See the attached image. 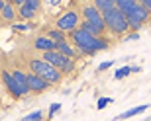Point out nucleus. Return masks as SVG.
<instances>
[{
  "instance_id": "a878e982",
  "label": "nucleus",
  "mask_w": 151,
  "mask_h": 121,
  "mask_svg": "<svg viewBox=\"0 0 151 121\" xmlns=\"http://www.w3.org/2000/svg\"><path fill=\"white\" fill-rule=\"evenodd\" d=\"M4 6H6V2H4V0H0V10H2Z\"/></svg>"
},
{
  "instance_id": "b1692460",
  "label": "nucleus",
  "mask_w": 151,
  "mask_h": 121,
  "mask_svg": "<svg viewBox=\"0 0 151 121\" xmlns=\"http://www.w3.org/2000/svg\"><path fill=\"white\" fill-rule=\"evenodd\" d=\"M141 6H143L147 12H151V0H143V2H141Z\"/></svg>"
},
{
  "instance_id": "2eb2a0df",
  "label": "nucleus",
  "mask_w": 151,
  "mask_h": 121,
  "mask_svg": "<svg viewBox=\"0 0 151 121\" xmlns=\"http://www.w3.org/2000/svg\"><path fill=\"white\" fill-rule=\"evenodd\" d=\"M55 51H57V53H61L63 57L71 59V60L75 59V55H77V53H75V49L67 43V41H63V43H57V49H55Z\"/></svg>"
},
{
  "instance_id": "ddd939ff",
  "label": "nucleus",
  "mask_w": 151,
  "mask_h": 121,
  "mask_svg": "<svg viewBox=\"0 0 151 121\" xmlns=\"http://www.w3.org/2000/svg\"><path fill=\"white\" fill-rule=\"evenodd\" d=\"M0 18L4 20V22H14L18 18L16 10H14V6H12V2H6V6L0 10Z\"/></svg>"
},
{
  "instance_id": "39448f33",
  "label": "nucleus",
  "mask_w": 151,
  "mask_h": 121,
  "mask_svg": "<svg viewBox=\"0 0 151 121\" xmlns=\"http://www.w3.org/2000/svg\"><path fill=\"white\" fill-rule=\"evenodd\" d=\"M147 18H149V12L141 6V2H135V6L132 10L126 14V20H128V28L132 29H139L143 23L147 22Z\"/></svg>"
},
{
  "instance_id": "423d86ee",
  "label": "nucleus",
  "mask_w": 151,
  "mask_h": 121,
  "mask_svg": "<svg viewBox=\"0 0 151 121\" xmlns=\"http://www.w3.org/2000/svg\"><path fill=\"white\" fill-rule=\"evenodd\" d=\"M83 16L84 20L83 22L90 23L92 28L98 29V33H104V29H106V26H104V20H102V14L98 10H96L92 4H84L83 6Z\"/></svg>"
},
{
  "instance_id": "aec40b11",
  "label": "nucleus",
  "mask_w": 151,
  "mask_h": 121,
  "mask_svg": "<svg viewBox=\"0 0 151 121\" xmlns=\"http://www.w3.org/2000/svg\"><path fill=\"white\" fill-rule=\"evenodd\" d=\"M112 102H114V98H100L98 104H96V107H98V110H104V107H106L108 104H112Z\"/></svg>"
},
{
  "instance_id": "6ab92c4d",
  "label": "nucleus",
  "mask_w": 151,
  "mask_h": 121,
  "mask_svg": "<svg viewBox=\"0 0 151 121\" xmlns=\"http://www.w3.org/2000/svg\"><path fill=\"white\" fill-rule=\"evenodd\" d=\"M20 121H41V111H37V110H35L34 113H29V115L22 117Z\"/></svg>"
},
{
  "instance_id": "7ed1b4c3",
  "label": "nucleus",
  "mask_w": 151,
  "mask_h": 121,
  "mask_svg": "<svg viewBox=\"0 0 151 121\" xmlns=\"http://www.w3.org/2000/svg\"><path fill=\"white\" fill-rule=\"evenodd\" d=\"M102 20H104V26H106V29H110L112 33H118V35H122V33L128 31V20H126V16H124L122 12L118 10V8H114V10L106 12V14H102Z\"/></svg>"
},
{
  "instance_id": "412c9836",
  "label": "nucleus",
  "mask_w": 151,
  "mask_h": 121,
  "mask_svg": "<svg viewBox=\"0 0 151 121\" xmlns=\"http://www.w3.org/2000/svg\"><path fill=\"white\" fill-rule=\"evenodd\" d=\"M12 29H14V31H28V29H32V26H29V23H14Z\"/></svg>"
},
{
  "instance_id": "f3484780",
  "label": "nucleus",
  "mask_w": 151,
  "mask_h": 121,
  "mask_svg": "<svg viewBox=\"0 0 151 121\" xmlns=\"http://www.w3.org/2000/svg\"><path fill=\"white\" fill-rule=\"evenodd\" d=\"M45 37H47V39H51L53 43H63V41H67V39H65V33H63V31H59V29H51V31L47 33Z\"/></svg>"
},
{
  "instance_id": "f257e3e1",
  "label": "nucleus",
  "mask_w": 151,
  "mask_h": 121,
  "mask_svg": "<svg viewBox=\"0 0 151 121\" xmlns=\"http://www.w3.org/2000/svg\"><path fill=\"white\" fill-rule=\"evenodd\" d=\"M71 39H73V43L77 45V49L81 51L83 55H92L96 51L108 49V41H104V39H100V37H94V35L83 31L81 28L71 31Z\"/></svg>"
},
{
  "instance_id": "a211bd4d",
  "label": "nucleus",
  "mask_w": 151,
  "mask_h": 121,
  "mask_svg": "<svg viewBox=\"0 0 151 121\" xmlns=\"http://www.w3.org/2000/svg\"><path fill=\"white\" fill-rule=\"evenodd\" d=\"M129 72H132V66H122V68H118V70L114 72V78H116V80H122L124 76H128Z\"/></svg>"
},
{
  "instance_id": "9d476101",
  "label": "nucleus",
  "mask_w": 151,
  "mask_h": 121,
  "mask_svg": "<svg viewBox=\"0 0 151 121\" xmlns=\"http://www.w3.org/2000/svg\"><path fill=\"white\" fill-rule=\"evenodd\" d=\"M12 78L16 80V84H18V88H20V92H22V96H28L29 88H28V80H26V72H22L20 68H16V70H12Z\"/></svg>"
},
{
  "instance_id": "1a4fd4ad",
  "label": "nucleus",
  "mask_w": 151,
  "mask_h": 121,
  "mask_svg": "<svg viewBox=\"0 0 151 121\" xmlns=\"http://www.w3.org/2000/svg\"><path fill=\"white\" fill-rule=\"evenodd\" d=\"M26 80H28V88L29 92H43V90L49 88V84L45 82V80H41L39 76H35V74H26Z\"/></svg>"
},
{
  "instance_id": "9b49d317",
  "label": "nucleus",
  "mask_w": 151,
  "mask_h": 121,
  "mask_svg": "<svg viewBox=\"0 0 151 121\" xmlns=\"http://www.w3.org/2000/svg\"><path fill=\"white\" fill-rule=\"evenodd\" d=\"M2 80H4V84H6V88H8V92H10L14 98H20V96H22V92H20V88H18L16 80L12 78V72L4 70V72H2Z\"/></svg>"
},
{
  "instance_id": "0eeeda50",
  "label": "nucleus",
  "mask_w": 151,
  "mask_h": 121,
  "mask_svg": "<svg viewBox=\"0 0 151 121\" xmlns=\"http://www.w3.org/2000/svg\"><path fill=\"white\" fill-rule=\"evenodd\" d=\"M78 12H75V10H69V12H65L63 16H59L57 18V29L59 31H75V29L78 28Z\"/></svg>"
},
{
  "instance_id": "f8f14e48",
  "label": "nucleus",
  "mask_w": 151,
  "mask_h": 121,
  "mask_svg": "<svg viewBox=\"0 0 151 121\" xmlns=\"http://www.w3.org/2000/svg\"><path fill=\"white\" fill-rule=\"evenodd\" d=\"M34 47H35L37 51H43V53H49V51H55V49H57V43H53L51 39H47L45 35H41V37H37V39H35Z\"/></svg>"
},
{
  "instance_id": "20e7f679",
  "label": "nucleus",
  "mask_w": 151,
  "mask_h": 121,
  "mask_svg": "<svg viewBox=\"0 0 151 121\" xmlns=\"http://www.w3.org/2000/svg\"><path fill=\"white\" fill-rule=\"evenodd\" d=\"M43 60L47 65H51L55 70H59L61 74H69V72L75 70V63L67 57H63L61 53L57 51H49V53H43Z\"/></svg>"
},
{
  "instance_id": "4468645a",
  "label": "nucleus",
  "mask_w": 151,
  "mask_h": 121,
  "mask_svg": "<svg viewBox=\"0 0 151 121\" xmlns=\"http://www.w3.org/2000/svg\"><path fill=\"white\" fill-rule=\"evenodd\" d=\"M92 6H94L100 14H106V12H110V10L116 8V2H114V0H96Z\"/></svg>"
},
{
  "instance_id": "dca6fc26",
  "label": "nucleus",
  "mask_w": 151,
  "mask_h": 121,
  "mask_svg": "<svg viewBox=\"0 0 151 121\" xmlns=\"http://www.w3.org/2000/svg\"><path fill=\"white\" fill-rule=\"evenodd\" d=\"M145 110H149V105H137V107H132V110H128V111H124V113H120V115L116 117V119H128V117H134V115H139V113H143ZM114 119V121H116Z\"/></svg>"
},
{
  "instance_id": "393cba45",
  "label": "nucleus",
  "mask_w": 151,
  "mask_h": 121,
  "mask_svg": "<svg viewBox=\"0 0 151 121\" xmlns=\"http://www.w3.org/2000/svg\"><path fill=\"white\" fill-rule=\"evenodd\" d=\"M137 37H139L137 33H132V35H128V37H126V39H128V41H129V39H132V41H135V39H137Z\"/></svg>"
},
{
  "instance_id": "f03ea898",
  "label": "nucleus",
  "mask_w": 151,
  "mask_h": 121,
  "mask_svg": "<svg viewBox=\"0 0 151 121\" xmlns=\"http://www.w3.org/2000/svg\"><path fill=\"white\" fill-rule=\"evenodd\" d=\"M29 68H32V74L39 76L41 80H45L47 84H59L61 82L63 74L59 70H55L51 65H47L43 59H32L29 60Z\"/></svg>"
},
{
  "instance_id": "4be33fe9",
  "label": "nucleus",
  "mask_w": 151,
  "mask_h": 121,
  "mask_svg": "<svg viewBox=\"0 0 151 121\" xmlns=\"http://www.w3.org/2000/svg\"><path fill=\"white\" fill-rule=\"evenodd\" d=\"M59 110H61V104H51V107H49V117H53Z\"/></svg>"
},
{
  "instance_id": "6e6552de",
  "label": "nucleus",
  "mask_w": 151,
  "mask_h": 121,
  "mask_svg": "<svg viewBox=\"0 0 151 121\" xmlns=\"http://www.w3.org/2000/svg\"><path fill=\"white\" fill-rule=\"evenodd\" d=\"M37 10H39V0H24V4L20 6V18L32 20Z\"/></svg>"
},
{
  "instance_id": "5701e85b",
  "label": "nucleus",
  "mask_w": 151,
  "mask_h": 121,
  "mask_svg": "<svg viewBox=\"0 0 151 121\" xmlns=\"http://www.w3.org/2000/svg\"><path fill=\"white\" fill-rule=\"evenodd\" d=\"M114 65V60H104V63H102V65H98V70H106V68H110V66Z\"/></svg>"
}]
</instances>
